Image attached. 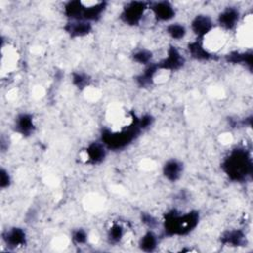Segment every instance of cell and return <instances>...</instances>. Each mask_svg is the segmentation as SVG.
I'll use <instances>...</instances> for the list:
<instances>
[{
  "mask_svg": "<svg viewBox=\"0 0 253 253\" xmlns=\"http://www.w3.org/2000/svg\"><path fill=\"white\" fill-rule=\"evenodd\" d=\"M221 168L232 181H245L252 173L251 157L244 147H235L224 158Z\"/></svg>",
  "mask_w": 253,
  "mask_h": 253,
  "instance_id": "cell-1",
  "label": "cell"
},
{
  "mask_svg": "<svg viewBox=\"0 0 253 253\" xmlns=\"http://www.w3.org/2000/svg\"><path fill=\"white\" fill-rule=\"evenodd\" d=\"M200 220L198 211H190L185 213L172 210L167 212L163 221L164 232L167 235H184L196 228Z\"/></svg>",
  "mask_w": 253,
  "mask_h": 253,
  "instance_id": "cell-2",
  "label": "cell"
},
{
  "mask_svg": "<svg viewBox=\"0 0 253 253\" xmlns=\"http://www.w3.org/2000/svg\"><path fill=\"white\" fill-rule=\"evenodd\" d=\"M149 9V2L131 1L125 5L121 13V20L128 26H138Z\"/></svg>",
  "mask_w": 253,
  "mask_h": 253,
  "instance_id": "cell-3",
  "label": "cell"
},
{
  "mask_svg": "<svg viewBox=\"0 0 253 253\" xmlns=\"http://www.w3.org/2000/svg\"><path fill=\"white\" fill-rule=\"evenodd\" d=\"M185 61V57L180 50L176 46L170 45L166 51V56L157 62L156 65L158 70L176 71L183 67Z\"/></svg>",
  "mask_w": 253,
  "mask_h": 253,
  "instance_id": "cell-4",
  "label": "cell"
},
{
  "mask_svg": "<svg viewBox=\"0 0 253 253\" xmlns=\"http://www.w3.org/2000/svg\"><path fill=\"white\" fill-rule=\"evenodd\" d=\"M148 11L157 22L167 23L172 21L176 16V9L169 1L150 2Z\"/></svg>",
  "mask_w": 253,
  "mask_h": 253,
  "instance_id": "cell-5",
  "label": "cell"
},
{
  "mask_svg": "<svg viewBox=\"0 0 253 253\" xmlns=\"http://www.w3.org/2000/svg\"><path fill=\"white\" fill-rule=\"evenodd\" d=\"M212 19L206 14H198L191 21L190 27L192 32L196 35L197 40H204L209 34L214 30Z\"/></svg>",
  "mask_w": 253,
  "mask_h": 253,
  "instance_id": "cell-6",
  "label": "cell"
},
{
  "mask_svg": "<svg viewBox=\"0 0 253 253\" xmlns=\"http://www.w3.org/2000/svg\"><path fill=\"white\" fill-rule=\"evenodd\" d=\"M240 11L234 6L224 8L217 17V25L223 31H231L237 28L240 22Z\"/></svg>",
  "mask_w": 253,
  "mask_h": 253,
  "instance_id": "cell-7",
  "label": "cell"
},
{
  "mask_svg": "<svg viewBox=\"0 0 253 253\" xmlns=\"http://www.w3.org/2000/svg\"><path fill=\"white\" fill-rule=\"evenodd\" d=\"M83 6L84 9L82 14V20L90 22L92 24L100 20L105 10L107 9V3L102 1L83 2Z\"/></svg>",
  "mask_w": 253,
  "mask_h": 253,
  "instance_id": "cell-8",
  "label": "cell"
},
{
  "mask_svg": "<svg viewBox=\"0 0 253 253\" xmlns=\"http://www.w3.org/2000/svg\"><path fill=\"white\" fill-rule=\"evenodd\" d=\"M15 131L23 136H30L34 133L36 126L32 114L22 113L19 114L14 122Z\"/></svg>",
  "mask_w": 253,
  "mask_h": 253,
  "instance_id": "cell-9",
  "label": "cell"
},
{
  "mask_svg": "<svg viewBox=\"0 0 253 253\" xmlns=\"http://www.w3.org/2000/svg\"><path fill=\"white\" fill-rule=\"evenodd\" d=\"M92 23L84 20H73L66 23L64 30L72 38H81L89 35L92 32Z\"/></svg>",
  "mask_w": 253,
  "mask_h": 253,
  "instance_id": "cell-10",
  "label": "cell"
},
{
  "mask_svg": "<svg viewBox=\"0 0 253 253\" xmlns=\"http://www.w3.org/2000/svg\"><path fill=\"white\" fill-rule=\"evenodd\" d=\"M183 171H184L183 162L175 158L168 159L162 167V174L164 178L169 182L178 181L181 178Z\"/></svg>",
  "mask_w": 253,
  "mask_h": 253,
  "instance_id": "cell-11",
  "label": "cell"
},
{
  "mask_svg": "<svg viewBox=\"0 0 253 253\" xmlns=\"http://www.w3.org/2000/svg\"><path fill=\"white\" fill-rule=\"evenodd\" d=\"M2 238L9 247H19L25 245L27 241V235L25 230L21 227L16 226L11 227L3 232Z\"/></svg>",
  "mask_w": 253,
  "mask_h": 253,
  "instance_id": "cell-12",
  "label": "cell"
},
{
  "mask_svg": "<svg viewBox=\"0 0 253 253\" xmlns=\"http://www.w3.org/2000/svg\"><path fill=\"white\" fill-rule=\"evenodd\" d=\"M188 51L192 58L201 61H208L213 58V54L204 44L202 40H196L188 44Z\"/></svg>",
  "mask_w": 253,
  "mask_h": 253,
  "instance_id": "cell-13",
  "label": "cell"
},
{
  "mask_svg": "<svg viewBox=\"0 0 253 253\" xmlns=\"http://www.w3.org/2000/svg\"><path fill=\"white\" fill-rule=\"evenodd\" d=\"M107 147L105 144L100 141V142H92L91 144L88 145L86 148V157H87V162L92 163V164H98L104 161L107 155Z\"/></svg>",
  "mask_w": 253,
  "mask_h": 253,
  "instance_id": "cell-14",
  "label": "cell"
},
{
  "mask_svg": "<svg viewBox=\"0 0 253 253\" xmlns=\"http://www.w3.org/2000/svg\"><path fill=\"white\" fill-rule=\"evenodd\" d=\"M221 242L230 246H240L245 243L246 235L240 229H233L224 232L221 236Z\"/></svg>",
  "mask_w": 253,
  "mask_h": 253,
  "instance_id": "cell-15",
  "label": "cell"
},
{
  "mask_svg": "<svg viewBox=\"0 0 253 253\" xmlns=\"http://www.w3.org/2000/svg\"><path fill=\"white\" fill-rule=\"evenodd\" d=\"M138 245L141 250L145 252H150L155 250V248L158 245V237L157 235L152 231V229H149L147 232L141 236Z\"/></svg>",
  "mask_w": 253,
  "mask_h": 253,
  "instance_id": "cell-16",
  "label": "cell"
},
{
  "mask_svg": "<svg viewBox=\"0 0 253 253\" xmlns=\"http://www.w3.org/2000/svg\"><path fill=\"white\" fill-rule=\"evenodd\" d=\"M166 34L174 41H181L187 35V28L181 23H170L165 28Z\"/></svg>",
  "mask_w": 253,
  "mask_h": 253,
  "instance_id": "cell-17",
  "label": "cell"
},
{
  "mask_svg": "<svg viewBox=\"0 0 253 253\" xmlns=\"http://www.w3.org/2000/svg\"><path fill=\"white\" fill-rule=\"evenodd\" d=\"M227 61H230L232 63L236 64H248L251 68L252 65V53L251 52H239V51H233L229 53L227 56Z\"/></svg>",
  "mask_w": 253,
  "mask_h": 253,
  "instance_id": "cell-18",
  "label": "cell"
},
{
  "mask_svg": "<svg viewBox=\"0 0 253 253\" xmlns=\"http://www.w3.org/2000/svg\"><path fill=\"white\" fill-rule=\"evenodd\" d=\"M125 235V231H124V227L119 224V223H114L108 230V240L110 241V243L116 244L118 242H120L123 237Z\"/></svg>",
  "mask_w": 253,
  "mask_h": 253,
  "instance_id": "cell-19",
  "label": "cell"
},
{
  "mask_svg": "<svg viewBox=\"0 0 253 253\" xmlns=\"http://www.w3.org/2000/svg\"><path fill=\"white\" fill-rule=\"evenodd\" d=\"M152 52L146 48H141V49H138L136 51L133 52L132 54V59L139 63V64H142L144 66L148 65L151 63V59H152Z\"/></svg>",
  "mask_w": 253,
  "mask_h": 253,
  "instance_id": "cell-20",
  "label": "cell"
},
{
  "mask_svg": "<svg viewBox=\"0 0 253 253\" xmlns=\"http://www.w3.org/2000/svg\"><path fill=\"white\" fill-rule=\"evenodd\" d=\"M71 238L74 241V243H76V244H84V243L87 242L88 234L84 229L77 228L76 230H74L72 232V237Z\"/></svg>",
  "mask_w": 253,
  "mask_h": 253,
  "instance_id": "cell-21",
  "label": "cell"
},
{
  "mask_svg": "<svg viewBox=\"0 0 253 253\" xmlns=\"http://www.w3.org/2000/svg\"><path fill=\"white\" fill-rule=\"evenodd\" d=\"M11 185V176L5 168H1L0 171V187L1 189H6Z\"/></svg>",
  "mask_w": 253,
  "mask_h": 253,
  "instance_id": "cell-22",
  "label": "cell"
},
{
  "mask_svg": "<svg viewBox=\"0 0 253 253\" xmlns=\"http://www.w3.org/2000/svg\"><path fill=\"white\" fill-rule=\"evenodd\" d=\"M72 81L78 88H83L88 84L87 76L82 73H74L72 77Z\"/></svg>",
  "mask_w": 253,
  "mask_h": 253,
  "instance_id": "cell-23",
  "label": "cell"
},
{
  "mask_svg": "<svg viewBox=\"0 0 253 253\" xmlns=\"http://www.w3.org/2000/svg\"><path fill=\"white\" fill-rule=\"evenodd\" d=\"M142 222L145 223L149 228H151L153 230V228L156 226L157 224V221L156 219L150 215V214H143L142 215Z\"/></svg>",
  "mask_w": 253,
  "mask_h": 253,
  "instance_id": "cell-24",
  "label": "cell"
}]
</instances>
